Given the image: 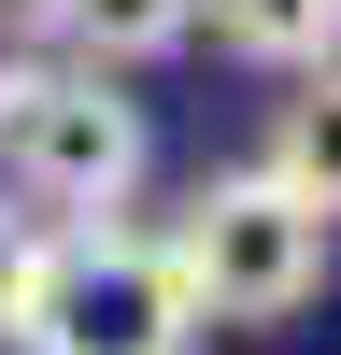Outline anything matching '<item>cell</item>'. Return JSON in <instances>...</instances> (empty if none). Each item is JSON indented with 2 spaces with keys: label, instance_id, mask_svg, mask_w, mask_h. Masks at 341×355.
Returning <instances> with one entry per match:
<instances>
[{
  "label": "cell",
  "instance_id": "obj_1",
  "mask_svg": "<svg viewBox=\"0 0 341 355\" xmlns=\"http://www.w3.org/2000/svg\"><path fill=\"white\" fill-rule=\"evenodd\" d=\"M170 284H185L199 327H284V313L327 284V214L284 199L270 171H213V185L170 214Z\"/></svg>",
  "mask_w": 341,
  "mask_h": 355
},
{
  "label": "cell",
  "instance_id": "obj_2",
  "mask_svg": "<svg viewBox=\"0 0 341 355\" xmlns=\"http://www.w3.org/2000/svg\"><path fill=\"white\" fill-rule=\"evenodd\" d=\"M0 171H15L43 214L114 227L142 185V100H114L71 57H0Z\"/></svg>",
  "mask_w": 341,
  "mask_h": 355
},
{
  "label": "cell",
  "instance_id": "obj_3",
  "mask_svg": "<svg viewBox=\"0 0 341 355\" xmlns=\"http://www.w3.org/2000/svg\"><path fill=\"white\" fill-rule=\"evenodd\" d=\"M15 341L28 355H185L199 313H185V284H170V256L142 227H71L43 256V299H28Z\"/></svg>",
  "mask_w": 341,
  "mask_h": 355
},
{
  "label": "cell",
  "instance_id": "obj_4",
  "mask_svg": "<svg viewBox=\"0 0 341 355\" xmlns=\"http://www.w3.org/2000/svg\"><path fill=\"white\" fill-rule=\"evenodd\" d=\"M28 28H43V57H71V71H142V57H170L199 28V0H15Z\"/></svg>",
  "mask_w": 341,
  "mask_h": 355
},
{
  "label": "cell",
  "instance_id": "obj_5",
  "mask_svg": "<svg viewBox=\"0 0 341 355\" xmlns=\"http://www.w3.org/2000/svg\"><path fill=\"white\" fill-rule=\"evenodd\" d=\"M256 171L341 227V57H327V71H299V100L270 114V157H256Z\"/></svg>",
  "mask_w": 341,
  "mask_h": 355
},
{
  "label": "cell",
  "instance_id": "obj_6",
  "mask_svg": "<svg viewBox=\"0 0 341 355\" xmlns=\"http://www.w3.org/2000/svg\"><path fill=\"white\" fill-rule=\"evenodd\" d=\"M199 28L227 57H256V71H284V85L341 57V0H199Z\"/></svg>",
  "mask_w": 341,
  "mask_h": 355
},
{
  "label": "cell",
  "instance_id": "obj_7",
  "mask_svg": "<svg viewBox=\"0 0 341 355\" xmlns=\"http://www.w3.org/2000/svg\"><path fill=\"white\" fill-rule=\"evenodd\" d=\"M43 256H57L43 227H28V214H0V341L28 327V299H43Z\"/></svg>",
  "mask_w": 341,
  "mask_h": 355
}]
</instances>
